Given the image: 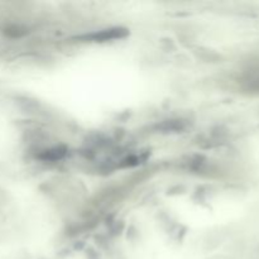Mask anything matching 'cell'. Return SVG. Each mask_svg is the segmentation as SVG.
I'll use <instances>...</instances> for the list:
<instances>
[{
  "label": "cell",
  "instance_id": "cell-1",
  "mask_svg": "<svg viewBox=\"0 0 259 259\" xmlns=\"http://www.w3.org/2000/svg\"><path fill=\"white\" fill-rule=\"evenodd\" d=\"M128 34L126 29H123V28H114V29H105L101 30V32L93 33V34L88 35V38L93 40H100V42H104V40H110V39H116V38H123Z\"/></svg>",
  "mask_w": 259,
  "mask_h": 259
},
{
  "label": "cell",
  "instance_id": "cell-2",
  "mask_svg": "<svg viewBox=\"0 0 259 259\" xmlns=\"http://www.w3.org/2000/svg\"><path fill=\"white\" fill-rule=\"evenodd\" d=\"M243 83H244V88L247 90L259 94V65L253 66L245 72Z\"/></svg>",
  "mask_w": 259,
  "mask_h": 259
}]
</instances>
